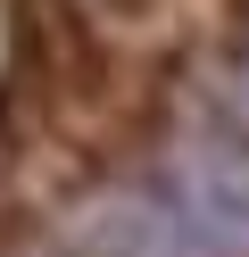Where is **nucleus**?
I'll return each instance as SVG.
<instances>
[{
	"label": "nucleus",
	"mask_w": 249,
	"mask_h": 257,
	"mask_svg": "<svg viewBox=\"0 0 249 257\" xmlns=\"http://www.w3.org/2000/svg\"><path fill=\"white\" fill-rule=\"evenodd\" d=\"M183 199H191V224L208 249L249 257V150L241 141H199L183 158Z\"/></svg>",
	"instance_id": "f257e3e1"
},
{
	"label": "nucleus",
	"mask_w": 249,
	"mask_h": 257,
	"mask_svg": "<svg viewBox=\"0 0 249 257\" xmlns=\"http://www.w3.org/2000/svg\"><path fill=\"white\" fill-rule=\"evenodd\" d=\"M116 257H216V249H191V240H183L166 216H125V240H116Z\"/></svg>",
	"instance_id": "f03ea898"
},
{
	"label": "nucleus",
	"mask_w": 249,
	"mask_h": 257,
	"mask_svg": "<svg viewBox=\"0 0 249 257\" xmlns=\"http://www.w3.org/2000/svg\"><path fill=\"white\" fill-rule=\"evenodd\" d=\"M241 116H249V75H241Z\"/></svg>",
	"instance_id": "7ed1b4c3"
}]
</instances>
